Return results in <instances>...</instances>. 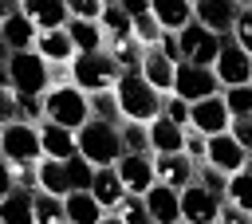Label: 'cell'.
<instances>
[{
  "label": "cell",
  "mask_w": 252,
  "mask_h": 224,
  "mask_svg": "<svg viewBox=\"0 0 252 224\" xmlns=\"http://www.w3.org/2000/svg\"><path fill=\"white\" fill-rule=\"evenodd\" d=\"M114 102H118V118L122 122H154L161 114V94L138 75V71H122L114 79Z\"/></svg>",
  "instance_id": "obj_1"
},
{
  "label": "cell",
  "mask_w": 252,
  "mask_h": 224,
  "mask_svg": "<svg viewBox=\"0 0 252 224\" xmlns=\"http://www.w3.org/2000/svg\"><path fill=\"white\" fill-rule=\"evenodd\" d=\"M75 153L102 169V165H114L118 153H122V141H118V126L114 122H98V118H87L79 130H75Z\"/></svg>",
  "instance_id": "obj_2"
},
{
  "label": "cell",
  "mask_w": 252,
  "mask_h": 224,
  "mask_svg": "<svg viewBox=\"0 0 252 224\" xmlns=\"http://www.w3.org/2000/svg\"><path fill=\"white\" fill-rule=\"evenodd\" d=\"M39 102H43V122H55V126H63V130H71V134L91 118L87 94H83L79 86H71V83H51V86L39 94Z\"/></svg>",
  "instance_id": "obj_3"
},
{
  "label": "cell",
  "mask_w": 252,
  "mask_h": 224,
  "mask_svg": "<svg viewBox=\"0 0 252 224\" xmlns=\"http://www.w3.org/2000/svg\"><path fill=\"white\" fill-rule=\"evenodd\" d=\"M118 75H122V71L114 67V59H110L106 51H83V55H75V59L67 63V83L79 86L83 94L110 90Z\"/></svg>",
  "instance_id": "obj_4"
},
{
  "label": "cell",
  "mask_w": 252,
  "mask_h": 224,
  "mask_svg": "<svg viewBox=\"0 0 252 224\" xmlns=\"http://www.w3.org/2000/svg\"><path fill=\"white\" fill-rule=\"evenodd\" d=\"M8 86L20 94H43L51 86V63H43L35 51H8Z\"/></svg>",
  "instance_id": "obj_5"
},
{
  "label": "cell",
  "mask_w": 252,
  "mask_h": 224,
  "mask_svg": "<svg viewBox=\"0 0 252 224\" xmlns=\"http://www.w3.org/2000/svg\"><path fill=\"white\" fill-rule=\"evenodd\" d=\"M173 39H177V63L209 67V63L217 59L224 35H217V31H209V28H201V24L193 20V24H185L181 31H173Z\"/></svg>",
  "instance_id": "obj_6"
},
{
  "label": "cell",
  "mask_w": 252,
  "mask_h": 224,
  "mask_svg": "<svg viewBox=\"0 0 252 224\" xmlns=\"http://www.w3.org/2000/svg\"><path fill=\"white\" fill-rule=\"evenodd\" d=\"M209 71H213V79H217V86H220V90H224V86L252 83V55H248V51H240V47L224 35V39H220L217 59L209 63Z\"/></svg>",
  "instance_id": "obj_7"
},
{
  "label": "cell",
  "mask_w": 252,
  "mask_h": 224,
  "mask_svg": "<svg viewBox=\"0 0 252 224\" xmlns=\"http://www.w3.org/2000/svg\"><path fill=\"white\" fill-rule=\"evenodd\" d=\"M0 157L4 161H39V130L32 122H8L0 130Z\"/></svg>",
  "instance_id": "obj_8"
},
{
  "label": "cell",
  "mask_w": 252,
  "mask_h": 224,
  "mask_svg": "<svg viewBox=\"0 0 252 224\" xmlns=\"http://www.w3.org/2000/svg\"><path fill=\"white\" fill-rule=\"evenodd\" d=\"M220 86H217V79H213V71L209 67H193V63H177L173 67V86H169V94H177L181 102H201V98H209V94H217Z\"/></svg>",
  "instance_id": "obj_9"
},
{
  "label": "cell",
  "mask_w": 252,
  "mask_h": 224,
  "mask_svg": "<svg viewBox=\"0 0 252 224\" xmlns=\"http://www.w3.org/2000/svg\"><path fill=\"white\" fill-rule=\"evenodd\" d=\"M217 208H220V196L201 189L197 181L177 189V212H181L185 224H217Z\"/></svg>",
  "instance_id": "obj_10"
},
{
  "label": "cell",
  "mask_w": 252,
  "mask_h": 224,
  "mask_svg": "<svg viewBox=\"0 0 252 224\" xmlns=\"http://www.w3.org/2000/svg\"><path fill=\"white\" fill-rule=\"evenodd\" d=\"M114 173H118L126 196H142V193L154 185V157H150V153H118Z\"/></svg>",
  "instance_id": "obj_11"
},
{
  "label": "cell",
  "mask_w": 252,
  "mask_h": 224,
  "mask_svg": "<svg viewBox=\"0 0 252 224\" xmlns=\"http://www.w3.org/2000/svg\"><path fill=\"white\" fill-rule=\"evenodd\" d=\"M205 165H213L217 173H240V169H248V149L244 145H236L228 134H213L209 141H205Z\"/></svg>",
  "instance_id": "obj_12"
},
{
  "label": "cell",
  "mask_w": 252,
  "mask_h": 224,
  "mask_svg": "<svg viewBox=\"0 0 252 224\" xmlns=\"http://www.w3.org/2000/svg\"><path fill=\"white\" fill-rule=\"evenodd\" d=\"M228 122H232V118H228V110H224V102H220V90L209 94V98H201V102H189V130L213 138V134H224Z\"/></svg>",
  "instance_id": "obj_13"
},
{
  "label": "cell",
  "mask_w": 252,
  "mask_h": 224,
  "mask_svg": "<svg viewBox=\"0 0 252 224\" xmlns=\"http://www.w3.org/2000/svg\"><path fill=\"white\" fill-rule=\"evenodd\" d=\"M154 157V181L158 185H169V189H185L193 181V161L185 153H150Z\"/></svg>",
  "instance_id": "obj_14"
},
{
  "label": "cell",
  "mask_w": 252,
  "mask_h": 224,
  "mask_svg": "<svg viewBox=\"0 0 252 224\" xmlns=\"http://www.w3.org/2000/svg\"><path fill=\"white\" fill-rule=\"evenodd\" d=\"M20 16L32 20L35 31H51V28H63L71 20L67 0H20Z\"/></svg>",
  "instance_id": "obj_15"
},
{
  "label": "cell",
  "mask_w": 252,
  "mask_h": 224,
  "mask_svg": "<svg viewBox=\"0 0 252 224\" xmlns=\"http://www.w3.org/2000/svg\"><path fill=\"white\" fill-rule=\"evenodd\" d=\"M32 51H35L43 63H51V67H67V63L75 59V47H71V39H67V31H63V28L35 31V43H32Z\"/></svg>",
  "instance_id": "obj_16"
},
{
  "label": "cell",
  "mask_w": 252,
  "mask_h": 224,
  "mask_svg": "<svg viewBox=\"0 0 252 224\" xmlns=\"http://www.w3.org/2000/svg\"><path fill=\"white\" fill-rule=\"evenodd\" d=\"M236 8L240 4H232V0H193V20L209 31H217V35H228Z\"/></svg>",
  "instance_id": "obj_17"
},
{
  "label": "cell",
  "mask_w": 252,
  "mask_h": 224,
  "mask_svg": "<svg viewBox=\"0 0 252 224\" xmlns=\"http://www.w3.org/2000/svg\"><path fill=\"white\" fill-rule=\"evenodd\" d=\"M173 59H165L158 47H146L142 51V63H138V75L158 90V94H169V86H173Z\"/></svg>",
  "instance_id": "obj_18"
},
{
  "label": "cell",
  "mask_w": 252,
  "mask_h": 224,
  "mask_svg": "<svg viewBox=\"0 0 252 224\" xmlns=\"http://www.w3.org/2000/svg\"><path fill=\"white\" fill-rule=\"evenodd\" d=\"M87 193L98 200V208H102V212H114V208H118V200L126 196V189H122V181H118L114 165H102V169H94V173H91V185H87Z\"/></svg>",
  "instance_id": "obj_19"
},
{
  "label": "cell",
  "mask_w": 252,
  "mask_h": 224,
  "mask_svg": "<svg viewBox=\"0 0 252 224\" xmlns=\"http://www.w3.org/2000/svg\"><path fill=\"white\" fill-rule=\"evenodd\" d=\"M142 204H146V212H150V220L154 224H173V220H181V212H177V189H169V185H150L146 193H142Z\"/></svg>",
  "instance_id": "obj_20"
},
{
  "label": "cell",
  "mask_w": 252,
  "mask_h": 224,
  "mask_svg": "<svg viewBox=\"0 0 252 224\" xmlns=\"http://www.w3.org/2000/svg\"><path fill=\"white\" fill-rule=\"evenodd\" d=\"M35 130H39V153L43 157H51V161L75 157V134L71 130L55 126V122H35Z\"/></svg>",
  "instance_id": "obj_21"
},
{
  "label": "cell",
  "mask_w": 252,
  "mask_h": 224,
  "mask_svg": "<svg viewBox=\"0 0 252 224\" xmlns=\"http://www.w3.org/2000/svg\"><path fill=\"white\" fill-rule=\"evenodd\" d=\"M150 16L161 31H181L185 24H193V0H150Z\"/></svg>",
  "instance_id": "obj_22"
},
{
  "label": "cell",
  "mask_w": 252,
  "mask_h": 224,
  "mask_svg": "<svg viewBox=\"0 0 252 224\" xmlns=\"http://www.w3.org/2000/svg\"><path fill=\"white\" fill-rule=\"evenodd\" d=\"M181 126H173L169 118H154V122H146V145H150V153H181Z\"/></svg>",
  "instance_id": "obj_23"
},
{
  "label": "cell",
  "mask_w": 252,
  "mask_h": 224,
  "mask_svg": "<svg viewBox=\"0 0 252 224\" xmlns=\"http://www.w3.org/2000/svg\"><path fill=\"white\" fill-rule=\"evenodd\" d=\"M35 193H47V196H67L71 193L63 161H51V157H39L35 161Z\"/></svg>",
  "instance_id": "obj_24"
},
{
  "label": "cell",
  "mask_w": 252,
  "mask_h": 224,
  "mask_svg": "<svg viewBox=\"0 0 252 224\" xmlns=\"http://www.w3.org/2000/svg\"><path fill=\"white\" fill-rule=\"evenodd\" d=\"M63 212H67V224H98V216H102L98 200L87 189H71L63 196Z\"/></svg>",
  "instance_id": "obj_25"
},
{
  "label": "cell",
  "mask_w": 252,
  "mask_h": 224,
  "mask_svg": "<svg viewBox=\"0 0 252 224\" xmlns=\"http://www.w3.org/2000/svg\"><path fill=\"white\" fill-rule=\"evenodd\" d=\"M98 31H102V47L110 43V47H118V43H126L130 39V20H126V12L118 8V4H106L102 12H98Z\"/></svg>",
  "instance_id": "obj_26"
},
{
  "label": "cell",
  "mask_w": 252,
  "mask_h": 224,
  "mask_svg": "<svg viewBox=\"0 0 252 224\" xmlns=\"http://www.w3.org/2000/svg\"><path fill=\"white\" fill-rule=\"evenodd\" d=\"M0 39H4L8 51H32L35 28H32V20H24L20 12H12L8 20H0Z\"/></svg>",
  "instance_id": "obj_27"
},
{
  "label": "cell",
  "mask_w": 252,
  "mask_h": 224,
  "mask_svg": "<svg viewBox=\"0 0 252 224\" xmlns=\"http://www.w3.org/2000/svg\"><path fill=\"white\" fill-rule=\"evenodd\" d=\"M63 31H67L75 55H83V51H106V47H102V31H98L94 20H67Z\"/></svg>",
  "instance_id": "obj_28"
},
{
  "label": "cell",
  "mask_w": 252,
  "mask_h": 224,
  "mask_svg": "<svg viewBox=\"0 0 252 224\" xmlns=\"http://www.w3.org/2000/svg\"><path fill=\"white\" fill-rule=\"evenodd\" d=\"M0 224H32V193L12 189L0 196Z\"/></svg>",
  "instance_id": "obj_29"
},
{
  "label": "cell",
  "mask_w": 252,
  "mask_h": 224,
  "mask_svg": "<svg viewBox=\"0 0 252 224\" xmlns=\"http://www.w3.org/2000/svg\"><path fill=\"white\" fill-rule=\"evenodd\" d=\"M32 224H67V212H63V196L32 193Z\"/></svg>",
  "instance_id": "obj_30"
},
{
  "label": "cell",
  "mask_w": 252,
  "mask_h": 224,
  "mask_svg": "<svg viewBox=\"0 0 252 224\" xmlns=\"http://www.w3.org/2000/svg\"><path fill=\"white\" fill-rule=\"evenodd\" d=\"M220 102H224L228 118H252V83L224 86V90H220Z\"/></svg>",
  "instance_id": "obj_31"
},
{
  "label": "cell",
  "mask_w": 252,
  "mask_h": 224,
  "mask_svg": "<svg viewBox=\"0 0 252 224\" xmlns=\"http://www.w3.org/2000/svg\"><path fill=\"white\" fill-rule=\"evenodd\" d=\"M87 110H91V118H98V122H122L118 118V102H114V90H94V94H87Z\"/></svg>",
  "instance_id": "obj_32"
},
{
  "label": "cell",
  "mask_w": 252,
  "mask_h": 224,
  "mask_svg": "<svg viewBox=\"0 0 252 224\" xmlns=\"http://www.w3.org/2000/svg\"><path fill=\"white\" fill-rule=\"evenodd\" d=\"M130 39H134L138 47H154V43L161 39V28H158V20H154L150 12L134 16V20H130Z\"/></svg>",
  "instance_id": "obj_33"
},
{
  "label": "cell",
  "mask_w": 252,
  "mask_h": 224,
  "mask_svg": "<svg viewBox=\"0 0 252 224\" xmlns=\"http://www.w3.org/2000/svg\"><path fill=\"white\" fill-rule=\"evenodd\" d=\"M228 39L240 47V51H252V8L240 4L236 16H232V28H228Z\"/></svg>",
  "instance_id": "obj_34"
},
{
  "label": "cell",
  "mask_w": 252,
  "mask_h": 224,
  "mask_svg": "<svg viewBox=\"0 0 252 224\" xmlns=\"http://www.w3.org/2000/svg\"><path fill=\"white\" fill-rule=\"evenodd\" d=\"M118 141H122V153H150L142 122H118Z\"/></svg>",
  "instance_id": "obj_35"
},
{
  "label": "cell",
  "mask_w": 252,
  "mask_h": 224,
  "mask_svg": "<svg viewBox=\"0 0 252 224\" xmlns=\"http://www.w3.org/2000/svg\"><path fill=\"white\" fill-rule=\"evenodd\" d=\"M244 189H248V169L228 173V177H224V193H220V200H224V204H236V208H248Z\"/></svg>",
  "instance_id": "obj_36"
},
{
  "label": "cell",
  "mask_w": 252,
  "mask_h": 224,
  "mask_svg": "<svg viewBox=\"0 0 252 224\" xmlns=\"http://www.w3.org/2000/svg\"><path fill=\"white\" fill-rule=\"evenodd\" d=\"M142 51H146V47H138L134 39H126V43L110 47L106 55L114 59V67H118V71H138V63H142Z\"/></svg>",
  "instance_id": "obj_37"
},
{
  "label": "cell",
  "mask_w": 252,
  "mask_h": 224,
  "mask_svg": "<svg viewBox=\"0 0 252 224\" xmlns=\"http://www.w3.org/2000/svg\"><path fill=\"white\" fill-rule=\"evenodd\" d=\"M114 212H118V220H122V224H154V220H150V212H146V204H142V196H122Z\"/></svg>",
  "instance_id": "obj_38"
},
{
  "label": "cell",
  "mask_w": 252,
  "mask_h": 224,
  "mask_svg": "<svg viewBox=\"0 0 252 224\" xmlns=\"http://www.w3.org/2000/svg\"><path fill=\"white\" fill-rule=\"evenodd\" d=\"M16 118L20 122H43V102H39V94H20L16 90Z\"/></svg>",
  "instance_id": "obj_39"
},
{
  "label": "cell",
  "mask_w": 252,
  "mask_h": 224,
  "mask_svg": "<svg viewBox=\"0 0 252 224\" xmlns=\"http://www.w3.org/2000/svg\"><path fill=\"white\" fill-rule=\"evenodd\" d=\"M63 169H67V185H71V189H87V185H91L94 165H87L79 153H75V157H67V161H63Z\"/></svg>",
  "instance_id": "obj_40"
},
{
  "label": "cell",
  "mask_w": 252,
  "mask_h": 224,
  "mask_svg": "<svg viewBox=\"0 0 252 224\" xmlns=\"http://www.w3.org/2000/svg\"><path fill=\"white\" fill-rule=\"evenodd\" d=\"M161 118H169L173 126H189V102H181L177 94H161Z\"/></svg>",
  "instance_id": "obj_41"
},
{
  "label": "cell",
  "mask_w": 252,
  "mask_h": 224,
  "mask_svg": "<svg viewBox=\"0 0 252 224\" xmlns=\"http://www.w3.org/2000/svg\"><path fill=\"white\" fill-rule=\"evenodd\" d=\"M205 141H209L205 134H197V130L185 126V134H181V153H185L193 165H201V161H205Z\"/></svg>",
  "instance_id": "obj_42"
},
{
  "label": "cell",
  "mask_w": 252,
  "mask_h": 224,
  "mask_svg": "<svg viewBox=\"0 0 252 224\" xmlns=\"http://www.w3.org/2000/svg\"><path fill=\"white\" fill-rule=\"evenodd\" d=\"M12 169V185L24 193H35V161H8Z\"/></svg>",
  "instance_id": "obj_43"
},
{
  "label": "cell",
  "mask_w": 252,
  "mask_h": 224,
  "mask_svg": "<svg viewBox=\"0 0 252 224\" xmlns=\"http://www.w3.org/2000/svg\"><path fill=\"white\" fill-rule=\"evenodd\" d=\"M224 134H228L236 145H244V149H248V145H252V118H232Z\"/></svg>",
  "instance_id": "obj_44"
},
{
  "label": "cell",
  "mask_w": 252,
  "mask_h": 224,
  "mask_svg": "<svg viewBox=\"0 0 252 224\" xmlns=\"http://www.w3.org/2000/svg\"><path fill=\"white\" fill-rule=\"evenodd\" d=\"M217 224H252V220H248V208H236V204H224V200H220Z\"/></svg>",
  "instance_id": "obj_45"
},
{
  "label": "cell",
  "mask_w": 252,
  "mask_h": 224,
  "mask_svg": "<svg viewBox=\"0 0 252 224\" xmlns=\"http://www.w3.org/2000/svg\"><path fill=\"white\" fill-rule=\"evenodd\" d=\"M16 122V90L12 86H0V126Z\"/></svg>",
  "instance_id": "obj_46"
},
{
  "label": "cell",
  "mask_w": 252,
  "mask_h": 224,
  "mask_svg": "<svg viewBox=\"0 0 252 224\" xmlns=\"http://www.w3.org/2000/svg\"><path fill=\"white\" fill-rule=\"evenodd\" d=\"M118 8L126 12V20H134V16H142V12H150V0H118Z\"/></svg>",
  "instance_id": "obj_47"
},
{
  "label": "cell",
  "mask_w": 252,
  "mask_h": 224,
  "mask_svg": "<svg viewBox=\"0 0 252 224\" xmlns=\"http://www.w3.org/2000/svg\"><path fill=\"white\" fill-rule=\"evenodd\" d=\"M16 185H12V169H8V161L0 157V196H8Z\"/></svg>",
  "instance_id": "obj_48"
},
{
  "label": "cell",
  "mask_w": 252,
  "mask_h": 224,
  "mask_svg": "<svg viewBox=\"0 0 252 224\" xmlns=\"http://www.w3.org/2000/svg\"><path fill=\"white\" fill-rule=\"evenodd\" d=\"M12 12H20V0H0V20H8Z\"/></svg>",
  "instance_id": "obj_49"
},
{
  "label": "cell",
  "mask_w": 252,
  "mask_h": 224,
  "mask_svg": "<svg viewBox=\"0 0 252 224\" xmlns=\"http://www.w3.org/2000/svg\"><path fill=\"white\" fill-rule=\"evenodd\" d=\"M98 224H122V220H118V212H102V216H98Z\"/></svg>",
  "instance_id": "obj_50"
},
{
  "label": "cell",
  "mask_w": 252,
  "mask_h": 224,
  "mask_svg": "<svg viewBox=\"0 0 252 224\" xmlns=\"http://www.w3.org/2000/svg\"><path fill=\"white\" fill-rule=\"evenodd\" d=\"M0 86H8V67L0 63Z\"/></svg>",
  "instance_id": "obj_51"
},
{
  "label": "cell",
  "mask_w": 252,
  "mask_h": 224,
  "mask_svg": "<svg viewBox=\"0 0 252 224\" xmlns=\"http://www.w3.org/2000/svg\"><path fill=\"white\" fill-rule=\"evenodd\" d=\"M4 59H8V47H4V39H0V63H4Z\"/></svg>",
  "instance_id": "obj_52"
},
{
  "label": "cell",
  "mask_w": 252,
  "mask_h": 224,
  "mask_svg": "<svg viewBox=\"0 0 252 224\" xmlns=\"http://www.w3.org/2000/svg\"><path fill=\"white\" fill-rule=\"evenodd\" d=\"M98 4H102V8H106V4H118V0H98Z\"/></svg>",
  "instance_id": "obj_53"
},
{
  "label": "cell",
  "mask_w": 252,
  "mask_h": 224,
  "mask_svg": "<svg viewBox=\"0 0 252 224\" xmlns=\"http://www.w3.org/2000/svg\"><path fill=\"white\" fill-rule=\"evenodd\" d=\"M232 4H248V0H232Z\"/></svg>",
  "instance_id": "obj_54"
},
{
  "label": "cell",
  "mask_w": 252,
  "mask_h": 224,
  "mask_svg": "<svg viewBox=\"0 0 252 224\" xmlns=\"http://www.w3.org/2000/svg\"><path fill=\"white\" fill-rule=\"evenodd\" d=\"M173 224H185V220H173Z\"/></svg>",
  "instance_id": "obj_55"
},
{
  "label": "cell",
  "mask_w": 252,
  "mask_h": 224,
  "mask_svg": "<svg viewBox=\"0 0 252 224\" xmlns=\"http://www.w3.org/2000/svg\"><path fill=\"white\" fill-rule=\"evenodd\" d=\"M0 130H4V126H0Z\"/></svg>",
  "instance_id": "obj_56"
}]
</instances>
